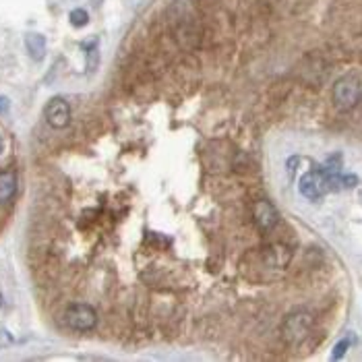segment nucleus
I'll use <instances>...</instances> for the list:
<instances>
[{"label":"nucleus","instance_id":"6","mask_svg":"<svg viewBox=\"0 0 362 362\" xmlns=\"http://www.w3.org/2000/svg\"><path fill=\"white\" fill-rule=\"evenodd\" d=\"M263 259H265V265L267 267H272V269H284L290 263L292 252H290L288 247H284V245H272V247L265 249Z\"/></svg>","mask_w":362,"mask_h":362},{"label":"nucleus","instance_id":"7","mask_svg":"<svg viewBox=\"0 0 362 362\" xmlns=\"http://www.w3.org/2000/svg\"><path fill=\"white\" fill-rule=\"evenodd\" d=\"M17 193V176L11 170L0 172V203H8Z\"/></svg>","mask_w":362,"mask_h":362},{"label":"nucleus","instance_id":"2","mask_svg":"<svg viewBox=\"0 0 362 362\" xmlns=\"http://www.w3.org/2000/svg\"><path fill=\"white\" fill-rule=\"evenodd\" d=\"M361 98V81L356 77H344L334 87V102L339 110H352Z\"/></svg>","mask_w":362,"mask_h":362},{"label":"nucleus","instance_id":"8","mask_svg":"<svg viewBox=\"0 0 362 362\" xmlns=\"http://www.w3.org/2000/svg\"><path fill=\"white\" fill-rule=\"evenodd\" d=\"M25 48H28L29 56L40 62L46 56V37L40 33H28L25 35Z\"/></svg>","mask_w":362,"mask_h":362},{"label":"nucleus","instance_id":"11","mask_svg":"<svg viewBox=\"0 0 362 362\" xmlns=\"http://www.w3.org/2000/svg\"><path fill=\"white\" fill-rule=\"evenodd\" d=\"M8 108V100L6 98H0V110H6Z\"/></svg>","mask_w":362,"mask_h":362},{"label":"nucleus","instance_id":"1","mask_svg":"<svg viewBox=\"0 0 362 362\" xmlns=\"http://www.w3.org/2000/svg\"><path fill=\"white\" fill-rule=\"evenodd\" d=\"M310 329H313V317H310L308 313H294V315H290V317L284 321V325H281V335H284L286 344L298 346V344H303V341L307 339L308 334H310Z\"/></svg>","mask_w":362,"mask_h":362},{"label":"nucleus","instance_id":"10","mask_svg":"<svg viewBox=\"0 0 362 362\" xmlns=\"http://www.w3.org/2000/svg\"><path fill=\"white\" fill-rule=\"evenodd\" d=\"M350 348V339H341L337 346H335V350H334V361H337V358H341L344 354H346V350Z\"/></svg>","mask_w":362,"mask_h":362},{"label":"nucleus","instance_id":"9","mask_svg":"<svg viewBox=\"0 0 362 362\" xmlns=\"http://www.w3.org/2000/svg\"><path fill=\"white\" fill-rule=\"evenodd\" d=\"M69 21H71L73 28H85L89 23V15H87L85 8H75V11H71Z\"/></svg>","mask_w":362,"mask_h":362},{"label":"nucleus","instance_id":"4","mask_svg":"<svg viewBox=\"0 0 362 362\" xmlns=\"http://www.w3.org/2000/svg\"><path fill=\"white\" fill-rule=\"evenodd\" d=\"M44 118L52 129H64L71 122V108L62 98H54L48 102V106L44 110Z\"/></svg>","mask_w":362,"mask_h":362},{"label":"nucleus","instance_id":"5","mask_svg":"<svg viewBox=\"0 0 362 362\" xmlns=\"http://www.w3.org/2000/svg\"><path fill=\"white\" fill-rule=\"evenodd\" d=\"M252 218H255V223L259 226V230H263V232L274 230L279 220L276 207L269 201H265V199H261V201H257L252 205Z\"/></svg>","mask_w":362,"mask_h":362},{"label":"nucleus","instance_id":"3","mask_svg":"<svg viewBox=\"0 0 362 362\" xmlns=\"http://www.w3.org/2000/svg\"><path fill=\"white\" fill-rule=\"evenodd\" d=\"M64 323L73 329V332H89L95 327L98 323V315L95 310L87 305H71L64 313Z\"/></svg>","mask_w":362,"mask_h":362}]
</instances>
